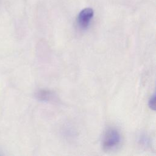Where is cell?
I'll list each match as a JSON object with an SVG mask.
<instances>
[{"label": "cell", "mask_w": 156, "mask_h": 156, "mask_svg": "<svg viewBox=\"0 0 156 156\" xmlns=\"http://www.w3.org/2000/svg\"><path fill=\"white\" fill-rule=\"evenodd\" d=\"M121 136L119 132L115 129H109L104 133L102 145L105 151H111L116 148L120 143Z\"/></svg>", "instance_id": "1"}, {"label": "cell", "mask_w": 156, "mask_h": 156, "mask_svg": "<svg viewBox=\"0 0 156 156\" xmlns=\"http://www.w3.org/2000/svg\"><path fill=\"white\" fill-rule=\"evenodd\" d=\"M94 15V11L91 8H85L81 10L77 17V23L79 27L85 29L88 26Z\"/></svg>", "instance_id": "2"}, {"label": "cell", "mask_w": 156, "mask_h": 156, "mask_svg": "<svg viewBox=\"0 0 156 156\" xmlns=\"http://www.w3.org/2000/svg\"><path fill=\"white\" fill-rule=\"evenodd\" d=\"M36 97L41 101H49L52 98V93L49 90H40L37 93Z\"/></svg>", "instance_id": "3"}, {"label": "cell", "mask_w": 156, "mask_h": 156, "mask_svg": "<svg viewBox=\"0 0 156 156\" xmlns=\"http://www.w3.org/2000/svg\"><path fill=\"white\" fill-rule=\"evenodd\" d=\"M155 101H156V96H155V94H154L151 97L149 101V107L155 110Z\"/></svg>", "instance_id": "4"}]
</instances>
